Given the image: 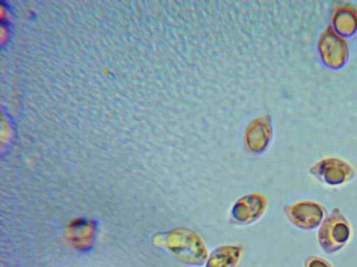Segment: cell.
Here are the masks:
<instances>
[{"mask_svg": "<svg viewBox=\"0 0 357 267\" xmlns=\"http://www.w3.org/2000/svg\"><path fill=\"white\" fill-rule=\"evenodd\" d=\"M158 243L181 262L201 265L208 257L202 238L186 227L173 228L158 237Z\"/></svg>", "mask_w": 357, "mask_h": 267, "instance_id": "cell-1", "label": "cell"}, {"mask_svg": "<svg viewBox=\"0 0 357 267\" xmlns=\"http://www.w3.org/2000/svg\"><path fill=\"white\" fill-rule=\"evenodd\" d=\"M352 236L350 222L335 207L327 213L318 228L317 238L320 248L326 254L340 252L349 243Z\"/></svg>", "mask_w": 357, "mask_h": 267, "instance_id": "cell-2", "label": "cell"}, {"mask_svg": "<svg viewBox=\"0 0 357 267\" xmlns=\"http://www.w3.org/2000/svg\"><path fill=\"white\" fill-rule=\"evenodd\" d=\"M307 171L315 181L331 188L344 186L352 181L356 174L352 163L335 156L319 159L309 167Z\"/></svg>", "mask_w": 357, "mask_h": 267, "instance_id": "cell-3", "label": "cell"}, {"mask_svg": "<svg viewBox=\"0 0 357 267\" xmlns=\"http://www.w3.org/2000/svg\"><path fill=\"white\" fill-rule=\"evenodd\" d=\"M284 213L296 228L312 231L319 228L327 215V210L318 202L304 200L285 205Z\"/></svg>", "mask_w": 357, "mask_h": 267, "instance_id": "cell-4", "label": "cell"}, {"mask_svg": "<svg viewBox=\"0 0 357 267\" xmlns=\"http://www.w3.org/2000/svg\"><path fill=\"white\" fill-rule=\"evenodd\" d=\"M267 205V199L262 193H251L236 200L231 208L230 216L237 224L250 225L262 217Z\"/></svg>", "mask_w": 357, "mask_h": 267, "instance_id": "cell-5", "label": "cell"}, {"mask_svg": "<svg viewBox=\"0 0 357 267\" xmlns=\"http://www.w3.org/2000/svg\"><path fill=\"white\" fill-rule=\"evenodd\" d=\"M243 249L236 245H223L214 249L205 267H235L242 257Z\"/></svg>", "mask_w": 357, "mask_h": 267, "instance_id": "cell-6", "label": "cell"}, {"mask_svg": "<svg viewBox=\"0 0 357 267\" xmlns=\"http://www.w3.org/2000/svg\"><path fill=\"white\" fill-rule=\"evenodd\" d=\"M303 267H333V266L325 258L312 255L305 259Z\"/></svg>", "mask_w": 357, "mask_h": 267, "instance_id": "cell-7", "label": "cell"}]
</instances>
